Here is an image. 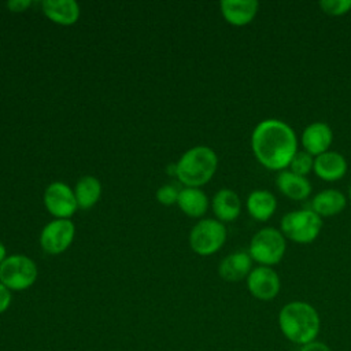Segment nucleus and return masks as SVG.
<instances>
[{"label":"nucleus","mask_w":351,"mask_h":351,"mask_svg":"<svg viewBox=\"0 0 351 351\" xmlns=\"http://www.w3.org/2000/svg\"><path fill=\"white\" fill-rule=\"evenodd\" d=\"M226 240L225 225L218 219H200L189 233L191 248L202 256L215 254L222 248Z\"/></svg>","instance_id":"7"},{"label":"nucleus","mask_w":351,"mask_h":351,"mask_svg":"<svg viewBox=\"0 0 351 351\" xmlns=\"http://www.w3.org/2000/svg\"><path fill=\"white\" fill-rule=\"evenodd\" d=\"M314 156L307 154L306 151H298L289 162V170L298 176L306 177L310 171H313Z\"/></svg>","instance_id":"22"},{"label":"nucleus","mask_w":351,"mask_h":351,"mask_svg":"<svg viewBox=\"0 0 351 351\" xmlns=\"http://www.w3.org/2000/svg\"><path fill=\"white\" fill-rule=\"evenodd\" d=\"M221 14L223 19L232 26H247L250 25L259 10L256 0H222L219 3Z\"/></svg>","instance_id":"12"},{"label":"nucleus","mask_w":351,"mask_h":351,"mask_svg":"<svg viewBox=\"0 0 351 351\" xmlns=\"http://www.w3.org/2000/svg\"><path fill=\"white\" fill-rule=\"evenodd\" d=\"M348 199L351 200V185H350V188H348Z\"/></svg>","instance_id":"30"},{"label":"nucleus","mask_w":351,"mask_h":351,"mask_svg":"<svg viewBox=\"0 0 351 351\" xmlns=\"http://www.w3.org/2000/svg\"><path fill=\"white\" fill-rule=\"evenodd\" d=\"M278 326L285 339L302 347L317 340L321 330V318L315 307L310 303L292 300L281 307Z\"/></svg>","instance_id":"2"},{"label":"nucleus","mask_w":351,"mask_h":351,"mask_svg":"<svg viewBox=\"0 0 351 351\" xmlns=\"http://www.w3.org/2000/svg\"><path fill=\"white\" fill-rule=\"evenodd\" d=\"M213 211L218 221L232 222L241 213V200L239 195L232 189H219L213 197Z\"/></svg>","instance_id":"17"},{"label":"nucleus","mask_w":351,"mask_h":351,"mask_svg":"<svg viewBox=\"0 0 351 351\" xmlns=\"http://www.w3.org/2000/svg\"><path fill=\"white\" fill-rule=\"evenodd\" d=\"M247 280L248 292L258 300H273L281 288V281L277 271L269 266H256L251 270Z\"/></svg>","instance_id":"10"},{"label":"nucleus","mask_w":351,"mask_h":351,"mask_svg":"<svg viewBox=\"0 0 351 351\" xmlns=\"http://www.w3.org/2000/svg\"><path fill=\"white\" fill-rule=\"evenodd\" d=\"M248 214L259 222H265L271 218L277 208V200L270 191L256 189L252 191L245 202Z\"/></svg>","instance_id":"19"},{"label":"nucleus","mask_w":351,"mask_h":351,"mask_svg":"<svg viewBox=\"0 0 351 351\" xmlns=\"http://www.w3.org/2000/svg\"><path fill=\"white\" fill-rule=\"evenodd\" d=\"M176 166L177 178L186 188H197L207 184L215 174L218 156L210 147L197 145L184 152Z\"/></svg>","instance_id":"3"},{"label":"nucleus","mask_w":351,"mask_h":351,"mask_svg":"<svg viewBox=\"0 0 351 351\" xmlns=\"http://www.w3.org/2000/svg\"><path fill=\"white\" fill-rule=\"evenodd\" d=\"M322 219L311 208L287 213L280 221V232L296 244H310L321 233Z\"/></svg>","instance_id":"4"},{"label":"nucleus","mask_w":351,"mask_h":351,"mask_svg":"<svg viewBox=\"0 0 351 351\" xmlns=\"http://www.w3.org/2000/svg\"><path fill=\"white\" fill-rule=\"evenodd\" d=\"M252 270V259L248 251H236L225 256L219 266L218 274L228 282H237L248 277Z\"/></svg>","instance_id":"14"},{"label":"nucleus","mask_w":351,"mask_h":351,"mask_svg":"<svg viewBox=\"0 0 351 351\" xmlns=\"http://www.w3.org/2000/svg\"><path fill=\"white\" fill-rule=\"evenodd\" d=\"M41 5L45 16L62 26L74 25L80 16V7L74 0H44Z\"/></svg>","instance_id":"16"},{"label":"nucleus","mask_w":351,"mask_h":351,"mask_svg":"<svg viewBox=\"0 0 351 351\" xmlns=\"http://www.w3.org/2000/svg\"><path fill=\"white\" fill-rule=\"evenodd\" d=\"M332 141H333V132L330 126L319 121L307 125L303 129L300 136L303 151H306L314 158L329 151Z\"/></svg>","instance_id":"11"},{"label":"nucleus","mask_w":351,"mask_h":351,"mask_svg":"<svg viewBox=\"0 0 351 351\" xmlns=\"http://www.w3.org/2000/svg\"><path fill=\"white\" fill-rule=\"evenodd\" d=\"M30 5H32L30 0H11L7 3L8 10L12 12H22L26 8H29Z\"/></svg>","instance_id":"26"},{"label":"nucleus","mask_w":351,"mask_h":351,"mask_svg":"<svg viewBox=\"0 0 351 351\" xmlns=\"http://www.w3.org/2000/svg\"><path fill=\"white\" fill-rule=\"evenodd\" d=\"M11 299H12L11 291L4 284L0 282V314L5 313L8 310V307L11 304Z\"/></svg>","instance_id":"25"},{"label":"nucleus","mask_w":351,"mask_h":351,"mask_svg":"<svg viewBox=\"0 0 351 351\" xmlns=\"http://www.w3.org/2000/svg\"><path fill=\"white\" fill-rule=\"evenodd\" d=\"M347 167L346 158L340 152L329 149L314 158L313 171L322 181L335 182L346 176Z\"/></svg>","instance_id":"13"},{"label":"nucleus","mask_w":351,"mask_h":351,"mask_svg":"<svg viewBox=\"0 0 351 351\" xmlns=\"http://www.w3.org/2000/svg\"><path fill=\"white\" fill-rule=\"evenodd\" d=\"M100 195H101V184L93 176L82 177L77 182L74 189L77 204L82 210H88L93 204H96L97 200L100 199Z\"/></svg>","instance_id":"21"},{"label":"nucleus","mask_w":351,"mask_h":351,"mask_svg":"<svg viewBox=\"0 0 351 351\" xmlns=\"http://www.w3.org/2000/svg\"><path fill=\"white\" fill-rule=\"evenodd\" d=\"M180 191H181V189H177L176 185L166 184V185L160 186V188L156 191V199H158V202H160L162 204H166V206L173 204V203H177Z\"/></svg>","instance_id":"24"},{"label":"nucleus","mask_w":351,"mask_h":351,"mask_svg":"<svg viewBox=\"0 0 351 351\" xmlns=\"http://www.w3.org/2000/svg\"><path fill=\"white\" fill-rule=\"evenodd\" d=\"M318 5L329 16H343L351 11V0H322Z\"/></svg>","instance_id":"23"},{"label":"nucleus","mask_w":351,"mask_h":351,"mask_svg":"<svg viewBox=\"0 0 351 351\" xmlns=\"http://www.w3.org/2000/svg\"><path fill=\"white\" fill-rule=\"evenodd\" d=\"M347 206V197L337 189H324L311 200V210L322 217H333L340 214Z\"/></svg>","instance_id":"18"},{"label":"nucleus","mask_w":351,"mask_h":351,"mask_svg":"<svg viewBox=\"0 0 351 351\" xmlns=\"http://www.w3.org/2000/svg\"><path fill=\"white\" fill-rule=\"evenodd\" d=\"M276 185L278 191L291 200H304L311 193L310 181L303 177L292 173L291 170H282L276 177Z\"/></svg>","instance_id":"15"},{"label":"nucleus","mask_w":351,"mask_h":351,"mask_svg":"<svg viewBox=\"0 0 351 351\" xmlns=\"http://www.w3.org/2000/svg\"><path fill=\"white\" fill-rule=\"evenodd\" d=\"M4 259H5V247H4V244L0 241V265L4 262Z\"/></svg>","instance_id":"29"},{"label":"nucleus","mask_w":351,"mask_h":351,"mask_svg":"<svg viewBox=\"0 0 351 351\" xmlns=\"http://www.w3.org/2000/svg\"><path fill=\"white\" fill-rule=\"evenodd\" d=\"M177 204L188 217L199 218L206 214L208 208V199L199 188H184L178 193Z\"/></svg>","instance_id":"20"},{"label":"nucleus","mask_w":351,"mask_h":351,"mask_svg":"<svg viewBox=\"0 0 351 351\" xmlns=\"http://www.w3.org/2000/svg\"><path fill=\"white\" fill-rule=\"evenodd\" d=\"M287 251V239L280 229L267 226L259 229L251 239L248 254L259 266H274L280 263Z\"/></svg>","instance_id":"5"},{"label":"nucleus","mask_w":351,"mask_h":351,"mask_svg":"<svg viewBox=\"0 0 351 351\" xmlns=\"http://www.w3.org/2000/svg\"><path fill=\"white\" fill-rule=\"evenodd\" d=\"M45 208L58 219L70 218L78 208L74 192L71 188L60 181L52 182L44 192Z\"/></svg>","instance_id":"9"},{"label":"nucleus","mask_w":351,"mask_h":351,"mask_svg":"<svg viewBox=\"0 0 351 351\" xmlns=\"http://www.w3.org/2000/svg\"><path fill=\"white\" fill-rule=\"evenodd\" d=\"M166 171H167L170 176H176V173H177V166H176V163L169 165L167 169H166Z\"/></svg>","instance_id":"28"},{"label":"nucleus","mask_w":351,"mask_h":351,"mask_svg":"<svg viewBox=\"0 0 351 351\" xmlns=\"http://www.w3.org/2000/svg\"><path fill=\"white\" fill-rule=\"evenodd\" d=\"M299 351H332V350H330L329 346L325 344L324 341L314 340V341H311V343H307V344L302 346Z\"/></svg>","instance_id":"27"},{"label":"nucleus","mask_w":351,"mask_h":351,"mask_svg":"<svg viewBox=\"0 0 351 351\" xmlns=\"http://www.w3.org/2000/svg\"><path fill=\"white\" fill-rule=\"evenodd\" d=\"M74 233L75 226L70 219H55L43 228L40 244L47 254L58 255L70 247Z\"/></svg>","instance_id":"8"},{"label":"nucleus","mask_w":351,"mask_h":351,"mask_svg":"<svg viewBox=\"0 0 351 351\" xmlns=\"http://www.w3.org/2000/svg\"><path fill=\"white\" fill-rule=\"evenodd\" d=\"M37 280V266L25 255H11L0 265V282L10 291H25Z\"/></svg>","instance_id":"6"},{"label":"nucleus","mask_w":351,"mask_h":351,"mask_svg":"<svg viewBox=\"0 0 351 351\" xmlns=\"http://www.w3.org/2000/svg\"><path fill=\"white\" fill-rule=\"evenodd\" d=\"M251 148L256 160L267 170L282 171L298 152L293 129L281 119L261 121L252 130Z\"/></svg>","instance_id":"1"}]
</instances>
